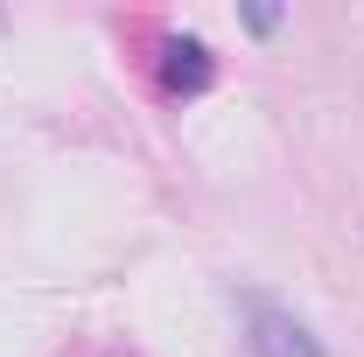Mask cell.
Returning <instances> with one entry per match:
<instances>
[{
    "label": "cell",
    "mask_w": 364,
    "mask_h": 357,
    "mask_svg": "<svg viewBox=\"0 0 364 357\" xmlns=\"http://www.w3.org/2000/svg\"><path fill=\"white\" fill-rule=\"evenodd\" d=\"M245 329H252V357H322L309 322L273 309V302H245Z\"/></svg>",
    "instance_id": "obj_1"
},
{
    "label": "cell",
    "mask_w": 364,
    "mask_h": 357,
    "mask_svg": "<svg viewBox=\"0 0 364 357\" xmlns=\"http://www.w3.org/2000/svg\"><path fill=\"white\" fill-rule=\"evenodd\" d=\"M168 63H161V78H168V91H182V98H196V91H210V78H218V63H210V49L196 43V36H176V43L161 49Z\"/></svg>",
    "instance_id": "obj_2"
},
{
    "label": "cell",
    "mask_w": 364,
    "mask_h": 357,
    "mask_svg": "<svg viewBox=\"0 0 364 357\" xmlns=\"http://www.w3.org/2000/svg\"><path fill=\"white\" fill-rule=\"evenodd\" d=\"M245 21H252V28L267 36V28H280V7H245Z\"/></svg>",
    "instance_id": "obj_3"
}]
</instances>
